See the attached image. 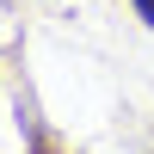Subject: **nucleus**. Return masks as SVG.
<instances>
[{
  "mask_svg": "<svg viewBox=\"0 0 154 154\" xmlns=\"http://www.w3.org/2000/svg\"><path fill=\"white\" fill-rule=\"evenodd\" d=\"M136 6H142V19H148V25H154V0H136Z\"/></svg>",
  "mask_w": 154,
  "mask_h": 154,
  "instance_id": "nucleus-1",
  "label": "nucleus"
}]
</instances>
